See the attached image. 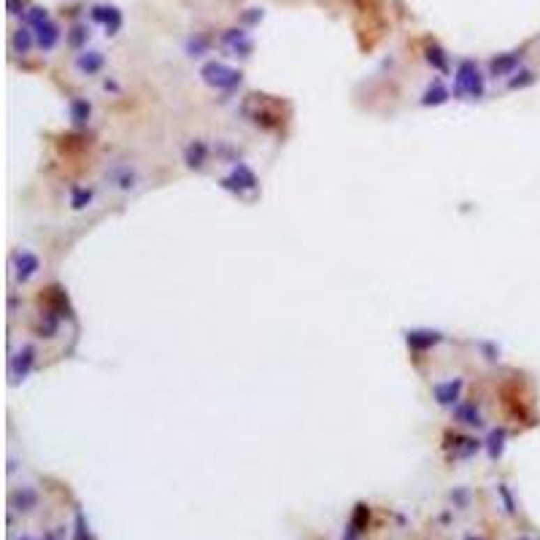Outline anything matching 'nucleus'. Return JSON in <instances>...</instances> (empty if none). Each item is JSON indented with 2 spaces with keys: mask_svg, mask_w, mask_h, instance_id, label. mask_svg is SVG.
Here are the masks:
<instances>
[{
  "mask_svg": "<svg viewBox=\"0 0 540 540\" xmlns=\"http://www.w3.org/2000/svg\"><path fill=\"white\" fill-rule=\"evenodd\" d=\"M521 540H527V538H521Z\"/></svg>",
  "mask_w": 540,
  "mask_h": 540,
  "instance_id": "2",
  "label": "nucleus"
},
{
  "mask_svg": "<svg viewBox=\"0 0 540 540\" xmlns=\"http://www.w3.org/2000/svg\"><path fill=\"white\" fill-rule=\"evenodd\" d=\"M465 540H481V538H473V535H467V538H465Z\"/></svg>",
  "mask_w": 540,
  "mask_h": 540,
  "instance_id": "1",
  "label": "nucleus"
}]
</instances>
